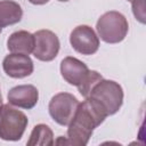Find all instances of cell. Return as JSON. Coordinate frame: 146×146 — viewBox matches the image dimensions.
Returning a JSON list of instances; mask_svg holds the SVG:
<instances>
[{
    "label": "cell",
    "mask_w": 146,
    "mask_h": 146,
    "mask_svg": "<svg viewBox=\"0 0 146 146\" xmlns=\"http://www.w3.org/2000/svg\"><path fill=\"white\" fill-rule=\"evenodd\" d=\"M2 106V96H1V91H0V107Z\"/></svg>",
    "instance_id": "16"
},
{
    "label": "cell",
    "mask_w": 146,
    "mask_h": 146,
    "mask_svg": "<svg viewBox=\"0 0 146 146\" xmlns=\"http://www.w3.org/2000/svg\"><path fill=\"white\" fill-rule=\"evenodd\" d=\"M96 30L100 39L106 43H119L127 36L129 24L123 14L111 10L98 18Z\"/></svg>",
    "instance_id": "4"
},
{
    "label": "cell",
    "mask_w": 146,
    "mask_h": 146,
    "mask_svg": "<svg viewBox=\"0 0 146 146\" xmlns=\"http://www.w3.org/2000/svg\"><path fill=\"white\" fill-rule=\"evenodd\" d=\"M58 1H62V2H65V1H68V0H58Z\"/></svg>",
    "instance_id": "17"
},
{
    "label": "cell",
    "mask_w": 146,
    "mask_h": 146,
    "mask_svg": "<svg viewBox=\"0 0 146 146\" xmlns=\"http://www.w3.org/2000/svg\"><path fill=\"white\" fill-rule=\"evenodd\" d=\"M29 2H31V3H33V5H38V6H40V5H46L49 0H27Z\"/></svg>",
    "instance_id": "15"
},
{
    "label": "cell",
    "mask_w": 146,
    "mask_h": 146,
    "mask_svg": "<svg viewBox=\"0 0 146 146\" xmlns=\"http://www.w3.org/2000/svg\"><path fill=\"white\" fill-rule=\"evenodd\" d=\"M33 56L41 62L54 60L59 51L60 43L58 36L50 30H39L34 34Z\"/></svg>",
    "instance_id": "7"
},
{
    "label": "cell",
    "mask_w": 146,
    "mask_h": 146,
    "mask_svg": "<svg viewBox=\"0 0 146 146\" xmlns=\"http://www.w3.org/2000/svg\"><path fill=\"white\" fill-rule=\"evenodd\" d=\"M79 100L75 96L68 92L56 94L49 102L48 110L52 120L59 125H68L76 108Z\"/></svg>",
    "instance_id": "6"
},
{
    "label": "cell",
    "mask_w": 146,
    "mask_h": 146,
    "mask_svg": "<svg viewBox=\"0 0 146 146\" xmlns=\"http://www.w3.org/2000/svg\"><path fill=\"white\" fill-rule=\"evenodd\" d=\"M54 143L52 130L47 124L39 123L34 125L26 144L29 146H51Z\"/></svg>",
    "instance_id": "13"
},
{
    "label": "cell",
    "mask_w": 146,
    "mask_h": 146,
    "mask_svg": "<svg viewBox=\"0 0 146 146\" xmlns=\"http://www.w3.org/2000/svg\"><path fill=\"white\" fill-rule=\"evenodd\" d=\"M8 103L13 106L31 110L39 100V91L32 84H22L11 88L7 95Z\"/></svg>",
    "instance_id": "10"
},
{
    "label": "cell",
    "mask_w": 146,
    "mask_h": 146,
    "mask_svg": "<svg viewBox=\"0 0 146 146\" xmlns=\"http://www.w3.org/2000/svg\"><path fill=\"white\" fill-rule=\"evenodd\" d=\"M0 33H1V27H0Z\"/></svg>",
    "instance_id": "18"
},
{
    "label": "cell",
    "mask_w": 146,
    "mask_h": 146,
    "mask_svg": "<svg viewBox=\"0 0 146 146\" xmlns=\"http://www.w3.org/2000/svg\"><path fill=\"white\" fill-rule=\"evenodd\" d=\"M7 48L13 54L30 55L34 48V35L27 31H17L9 35Z\"/></svg>",
    "instance_id": "11"
},
{
    "label": "cell",
    "mask_w": 146,
    "mask_h": 146,
    "mask_svg": "<svg viewBox=\"0 0 146 146\" xmlns=\"http://www.w3.org/2000/svg\"><path fill=\"white\" fill-rule=\"evenodd\" d=\"M23 9L19 3L13 0L0 1V27H6L21 22Z\"/></svg>",
    "instance_id": "12"
},
{
    "label": "cell",
    "mask_w": 146,
    "mask_h": 146,
    "mask_svg": "<svg viewBox=\"0 0 146 146\" xmlns=\"http://www.w3.org/2000/svg\"><path fill=\"white\" fill-rule=\"evenodd\" d=\"M88 98L96 102L107 116L114 115L123 104V89L113 80L102 79L92 87Z\"/></svg>",
    "instance_id": "3"
},
{
    "label": "cell",
    "mask_w": 146,
    "mask_h": 146,
    "mask_svg": "<svg viewBox=\"0 0 146 146\" xmlns=\"http://www.w3.org/2000/svg\"><path fill=\"white\" fill-rule=\"evenodd\" d=\"M27 116L10 104L0 107V138L8 141L19 140L27 127Z\"/></svg>",
    "instance_id": "5"
},
{
    "label": "cell",
    "mask_w": 146,
    "mask_h": 146,
    "mask_svg": "<svg viewBox=\"0 0 146 146\" xmlns=\"http://www.w3.org/2000/svg\"><path fill=\"white\" fill-rule=\"evenodd\" d=\"M60 74L67 83L75 86L84 98L89 96L92 87L103 79L97 71L89 70L83 62L71 56L60 62Z\"/></svg>",
    "instance_id": "2"
},
{
    "label": "cell",
    "mask_w": 146,
    "mask_h": 146,
    "mask_svg": "<svg viewBox=\"0 0 146 146\" xmlns=\"http://www.w3.org/2000/svg\"><path fill=\"white\" fill-rule=\"evenodd\" d=\"M128 1H130V2H131V0H128Z\"/></svg>",
    "instance_id": "19"
},
{
    "label": "cell",
    "mask_w": 146,
    "mask_h": 146,
    "mask_svg": "<svg viewBox=\"0 0 146 146\" xmlns=\"http://www.w3.org/2000/svg\"><path fill=\"white\" fill-rule=\"evenodd\" d=\"M70 43L79 54L89 56L97 52L99 48V38L89 25H79L71 32Z\"/></svg>",
    "instance_id": "8"
},
{
    "label": "cell",
    "mask_w": 146,
    "mask_h": 146,
    "mask_svg": "<svg viewBox=\"0 0 146 146\" xmlns=\"http://www.w3.org/2000/svg\"><path fill=\"white\" fill-rule=\"evenodd\" d=\"M107 117L105 111L92 99L86 98L79 106L68 123L67 144L74 146H84L89 143L94 130L100 125Z\"/></svg>",
    "instance_id": "1"
},
{
    "label": "cell",
    "mask_w": 146,
    "mask_h": 146,
    "mask_svg": "<svg viewBox=\"0 0 146 146\" xmlns=\"http://www.w3.org/2000/svg\"><path fill=\"white\" fill-rule=\"evenodd\" d=\"M5 73L14 79H23L33 73L34 65L29 55L13 54L7 55L2 60Z\"/></svg>",
    "instance_id": "9"
},
{
    "label": "cell",
    "mask_w": 146,
    "mask_h": 146,
    "mask_svg": "<svg viewBox=\"0 0 146 146\" xmlns=\"http://www.w3.org/2000/svg\"><path fill=\"white\" fill-rule=\"evenodd\" d=\"M132 13L141 24H145V0H131Z\"/></svg>",
    "instance_id": "14"
}]
</instances>
